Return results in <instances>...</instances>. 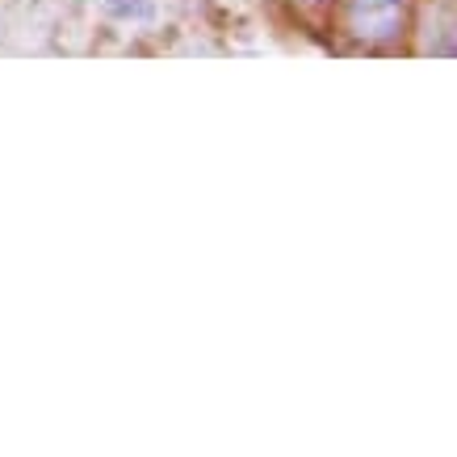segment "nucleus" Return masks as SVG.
Listing matches in <instances>:
<instances>
[{
    "mask_svg": "<svg viewBox=\"0 0 457 457\" xmlns=\"http://www.w3.org/2000/svg\"><path fill=\"white\" fill-rule=\"evenodd\" d=\"M407 0H348V29L361 42H390L403 29Z\"/></svg>",
    "mask_w": 457,
    "mask_h": 457,
    "instance_id": "1",
    "label": "nucleus"
}]
</instances>
